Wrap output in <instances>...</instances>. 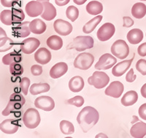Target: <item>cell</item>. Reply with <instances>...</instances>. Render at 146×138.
Returning a JSON list of instances; mask_svg holds the SVG:
<instances>
[{
    "label": "cell",
    "mask_w": 146,
    "mask_h": 138,
    "mask_svg": "<svg viewBox=\"0 0 146 138\" xmlns=\"http://www.w3.org/2000/svg\"><path fill=\"white\" fill-rule=\"evenodd\" d=\"M100 115L98 111L92 106H86L79 112L77 121L83 132H87L93 128L99 121Z\"/></svg>",
    "instance_id": "obj_1"
},
{
    "label": "cell",
    "mask_w": 146,
    "mask_h": 138,
    "mask_svg": "<svg viewBox=\"0 0 146 138\" xmlns=\"http://www.w3.org/2000/svg\"><path fill=\"white\" fill-rule=\"evenodd\" d=\"M26 100L24 97L19 93H13L10 96V101L7 106L2 111V114L4 116H7L11 113H16L24 105Z\"/></svg>",
    "instance_id": "obj_2"
},
{
    "label": "cell",
    "mask_w": 146,
    "mask_h": 138,
    "mask_svg": "<svg viewBox=\"0 0 146 138\" xmlns=\"http://www.w3.org/2000/svg\"><path fill=\"white\" fill-rule=\"evenodd\" d=\"M94 40L91 36H78L73 41L66 46V49H75L78 52H83L86 49L93 48Z\"/></svg>",
    "instance_id": "obj_3"
},
{
    "label": "cell",
    "mask_w": 146,
    "mask_h": 138,
    "mask_svg": "<svg viewBox=\"0 0 146 138\" xmlns=\"http://www.w3.org/2000/svg\"><path fill=\"white\" fill-rule=\"evenodd\" d=\"M23 122L28 129H35L40 123L39 112L34 108H29L25 112L23 116Z\"/></svg>",
    "instance_id": "obj_4"
},
{
    "label": "cell",
    "mask_w": 146,
    "mask_h": 138,
    "mask_svg": "<svg viewBox=\"0 0 146 138\" xmlns=\"http://www.w3.org/2000/svg\"><path fill=\"white\" fill-rule=\"evenodd\" d=\"M94 57L88 52L81 53L77 56L74 61V66L80 70H88L93 65Z\"/></svg>",
    "instance_id": "obj_5"
},
{
    "label": "cell",
    "mask_w": 146,
    "mask_h": 138,
    "mask_svg": "<svg viewBox=\"0 0 146 138\" xmlns=\"http://www.w3.org/2000/svg\"><path fill=\"white\" fill-rule=\"evenodd\" d=\"M110 77L105 72L95 71L93 75L88 79L89 85H92L97 89H102L108 85Z\"/></svg>",
    "instance_id": "obj_6"
},
{
    "label": "cell",
    "mask_w": 146,
    "mask_h": 138,
    "mask_svg": "<svg viewBox=\"0 0 146 138\" xmlns=\"http://www.w3.org/2000/svg\"><path fill=\"white\" fill-rule=\"evenodd\" d=\"M111 52L115 57L123 60L128 57L129 54V48L126 41L123 40H118L115 41L112 45Z\"/></svg>",
    "instance_id": "obj_7"
},
{
    "label": "cell",
    "mask_w": 146,
    "mask_h": 138,
    "mask_svg": "<svg viewBox=\"0 0 146 138\" xmlns=\"http://www.w3.org/2000/svg\"><path fill=\"white\" fill-rule=\"evenodd\" d=\"M117 63L116 58L114 55L110 54H104L100 57V60L95 65V68L96 70H108L112 68Z\"/></svg>",
    "instance_id": "obj_8"
},
{
    "label": "cell",
    "mask_w": 146,
    "mask_h": 138,
    "mask_svg": "<svg viewBox=\"0 0 146 138\" xmlns=\"http://www.w3.org/2000/svg\"><path fill=\"white\" fill-rule=\"evenodd\" d=\"M115 27L111 23H105L97 31V38L100 41H107L114 35Z\"/></svg>",
    "instance_id": "obj_9"
},
{
    "label": "cell",
    "mask_w": 146,
    "mask_h": 138,
    "mask_svg": "<svg viewBox=\"0 0 146 138\" xmlns=\"http://www.w3.org/2000/svg\"><path fill=\"white\" fill-rule=\"evenodd\" d=\"M35 105L36 108L44 111H51L55 107V102L52 98L47 96H42L36 98L35 101Z\"/></svg>",
    "instance_id": "obj_10"
},
{
    "label": "cell",
    "mask_w": 146,
    "mask_h": 138,
    "mask_svg": "<svg viewBox=\"0 0 146 138\" xmlns=\"http://www.w3.org/2000/svg\"><path fill=\"white\" fill-rule=\"evenodd\" d=\"M40 45V41L35 38H29L21 43V49L24 54L29 55L36 51Z\"/></svg>",
    "instance_id": "obj_11"
},
{
    "label": "cell",
    "mask_w": 146,
    "mask_h": 138,
    "mask_svg": "<svg viewBox=\"0 0 146 138\" xmlns=\"http://www.w3.org/2000/svg\"><path fill=\"white\" fill-rule=\"evenodd\" d=\"M21 127L19 120L13 119H7L2 121L0 124V129L5 134L13 135L18 131V128Z\"/></svg>",
    "instance_id": "obj_12"
},
{
    "label": "cell",
    "mask_w": 146,
    "mask_h": 138,
    "mask_svg": "<svg viewBox=\"0 0 146 138\" xmlns=\"http://www.w3.org/2000/svg\"><path fill=\"white\" fill-rule=\"evenodd\" d=\"M55 31L62 36L70 35L72 31V26L70 23L62 19H57L53 23Z\"/></svg>",
    "instance_id": "obj_13"
},
{
    "label": "cell",
    "mask_w": 146,
    "mask_h": 138,
    "mask_svg": "<svg viewBox=\"0 0 146 138\" xmlns=\"http://www.w3.org/2000/svg\"><path fill=\"white\" fill-rule=\"evenodd\" d=\"M123 90H124V87L123 84L118 81H115L110 84L109 86L105 90V93L108 96L118 98L122 95Z\"/></svg>",
    "instance_id": "obj_14"
},
{
    "label": "cell",
    "mask_w": 146,
    "mask_h": 138,
    "mask_svg": "<svg viewBox=\"0 0 146 138\" xmlns=\"http://www.w3.org/2000/svg\"><path fill=\"white\" fill-rule=\"evenodd\" d=\"M26 12L29 17H36L41 15L44 10L42 3L38 1H31L26 5Z\"/></svg>",
    "instance_id": "obj_15"
},
{
    "label": "cell",
    "mask_w": 146,
    "mask_h": 138,
    "mask_svg": "<svg viewBox=\"0 0 146 138\" xmlns=\"http://www.w3.org/2000/svg\"><path fill=\"white\" fill-rule=\"evenodd\" d=\"M51 53L46 48H39L35 54V60L41 65L48 63L51 60Z\"/></svg>",
    "instance_id": "obj_16"
},
{
    "label": "cell",
    "mask_w": 146,
    "mask_h": 138,
    "mask_svg": "<svg viewBox=\"0 0 146 138\" xmlns=\"http://www.w3.org/2000/svg\"><path fill=\"white\" fill-rule=\"evenodd\" d=\"M133 60H134V57L131 60H123V61L121 62V63L115 65L113 67V70H112V73H113V76H115V77H121L122 75L124 74L126 71L131 66Z\"/></svg>",
    "instance_id": "obj_17"
},
{
    "label": "cell",
    "mask_w": 146,
    "mask_h": 138,
    "mask_svg": "<svg viewBox=\"0 0 146 138\" xmlns=\"http://www.w3.org/2000/svg\"><path fill=\"white\" fill-rule=\"evenodd\" d=\"M68 71V66L66 63L61 62L53 65L50 71V76L53 79H58L64 76Z\"/></svg>",
    "instance_id": "obj_18"
},
{
    "label": "cell",
    "mask_w": 146,
    "mask_h": 138,
    "mask_svg": "<svg viewBox=\"0 0 146 138\" xmlns=\"http://www.w3.org/2000/svg\"><path fill=\"white\" fill-rule=\"evenodd\" d=\"M29 22H21L15 27L13 28L14 35L18 38H27L31 34V30L29 28Z\"/></svg>",
    "instance_id": "obj_19"
},
{
    "label": "cell",
    "mask_w": 146,
    "mask_h": 138,
    "mask_svg": "<svg viewBox=\"0 0 146 138\" xmlns=\"http://www.w3.org/2000/svg\"><path fill=\"white\" fill-rule=\"evenodd\" d=\"M13 46V40L7 36L6 32L3 29L0 28V52H7Z\"/></svg>",
    "instance_id": "obj_20"
},
{
    "label": "cell",
    "mask_w": 146,
    "mask_h": 138,
    "mask_svg": "<svg viewBox=\"0 0 146 138\" xmlns=\"http://www.w3.org/2000/svg\"><path fill=\"white\" fill-rule=\"evenodd\" d=\"M42 5H43L44 10L42 13L41 14V17L46 21L53 20L56 16V9L49 2H43Z\"/></svg>",
    "instance_id": "obj_21"
},
{
    "label": "cell",
    "mask_w": 146,
    "mask_h": 138,
    "mask_svg": "<svg viewBox=\"0 0 146 138\" xmlns=\"http://www.w3.org/2000/svg\"><path fill=\"white\" fill-rule=\"evenodd\" d=\"M130 134L133 137H144L146 135V123L143 122H137L134 124L130 129Z\"/></svg>",
    "instance_id": "obj_22"
},
{
    "label": "cell",
    "mask_w": 146,
    "mask_h": 138,
    "mask_svg": "<svg viewBox=\"0 0 146 138\" xmlns=\"http://www.w3.org/2000/svg\"><path fill=\"white\" fill-rule=\"evenodd\" d=\"M84 80L80 76L72 77L69 81V88L73 93H78L81 91L84 88Z\"/></svg>",
    "instance_id": "obj_23"
},
{
    "label": "cell",
    "mask_w": 146,
    "mask_h": 138,
    "mask_svg": "<svg viewBox=\"0 0 146 138\" xmlns=\"http://www.w3.org/2000/svg\"><path fill=\"white\" fill-rule=\"evenodd\" d=\"M29 28L32 33L36 34V35H40V34H42L45 32L46 24L41 19L36 18V19L30 22Z\"/></svg>",
    "instance_id": "obj_24"
},
{
    "label": "cell",
    "mask_w": 146,
    "mask_h": 138,
    "mask_svg": "<svg viewBox=\"0 0 146 138\" xmlns=\"http://www.w3.org/2000/svg\"><path fill=\"white\" fill-rule=\"evenodd\" d=\"M143 32L139 29H132L127 34V39L131 44L135 45L140 43L143 39Z\"/></svg>",
    "instance_id": "obj_25"
},
{
    "label": "cell",
    "mask_w": 146,
    "mask_h": 138,
    "mask_svg": "<svg viewBox=\"0 0 146 138\" xmlns=\"http://www.w3.org/2000/svg\"><path fill=\"white\" fill-rule=\"evenodd\" d=\"M138 100V94L135 90L128 91L121 98V104L125 106H131L135 104Z\"/></svg>",
    "instance_id": "obj_26"
},
{
    "label": "cell",
    "mask_w": 146,
    "mask_h": 138,
    "mask_svg": "<svg viewBox=\"0 0 146 138\" xmlns=\"http://www.w3.org/2000/svg\"><path fill=\"white\" fill-rule=\"evenodd\" d=\"M146 14V5L142 2L135 3L131 7V15L135 18H143Z\"/></svg>",
    "instance_id": "obj_27"
},
{
    "label": "cell",
    "mask_w": 146,
    "mask_h": 138,
    "mask_svg": "<svg viewBox=\"0 0 146 138\" xmlns=\"http://www.w3.org/2000/svg\"><path fill=\"white\" fill-rule=\"evenodd\" d=\"M102 15H96V17H94L91 20H90L89 22H87L83 27V32L86 34H89L93 32L96 27V26L102 22Z\"/></svg>",
    "instance_id": "obj_28"
},
{
    "label": "cell",
    "mask_w": 146,
    "mask_h": 138,
    "mask_svg": "<svg viewBox=\"0 0 146 138\" xmlns=\"http://www.w3.org/2000/svg\"><path fill=\"white\" fill-rule=\"evenodd\" d=\"M47 45L48 47H50L52 50H59L63 46V40L62 38L57 35H52L47 39Z\"/></svg>",
    "instance_id": "obj_29"
},
{
    "label": "cell",
    "mask_w": 146,
    "mask_h": 138,
    "mask_svg": "<svg viewBox=\"0 0 146 138\" xmlns=\"http://www.w3.org/2000/svg\"><path fill=\"white\" fill-rule=\"evenodd\" d=\"M50 87L48 83H35L30 87L29 92L32 95H38L40 93H46L50 90Z\"/></svg>",
    "instance_id": "obj_30"
},
{
    "label": "cell",
    "mask_w": 146,
    "mask_h": 138,
    "mask_svg": "<svg viewBox=\"0 0 146 138\" xmlns=\"http://www.w3.org/2000/svg\"><path fill=\"white\" fill-rule=\"evenodd\" d=\"M22 60V56L20 53L16 52H10L5 55L2 58V63L5 65H11L14 63H21Z\"/></svg>",
    "instance_id": "obj_31"
},
{
    "label": "cell",
    "mask_w": 146,
    "mask_h": 138,
    "mask_svg": "<svg viewBox=\"0 0 146 138\" xmlns=\"http://www.w3.org/2000/svg\"><path fill=\"white\" fill-rule=\"evenodd\" d=\"M86 10L91 15H99L102 12L103 5L101 2L97 1H91L87 5Z\"/></svg>",
    "instance_id": "obj_32"
},
{
    "label": "cell",
    "mask_w": 146,
    "mask_h": 138,
    "mask_svg": "<svg viewBox=\"0 0 146 138\" xmlns=\"http://www.w3.org/2000/svg\"><path fill=\"white\" fill-rule=\"evenodd\" d=\"M60 130L64 135H69L75 132V127L71 122L64 120L60 122Z\"/></svg>",
    "instance_id": "obj_33"
},
{
    "label": "cell",
    "mask_w": 146,
    "mask_h": 138,
    "mask_svg": "<svg viewBox=\"0 0 146 138\" xmlns=\"http://www.w3.org/2000/svg\"><path fill=\"white\" fill-rule=\"evenodd\" d=\"M0 19L4 24L10 26L13 24V12L12 10H5L1 12Z\"/></svg>",
    "instance_id": "obj_34"
},
{
    "label": "cell",
    "mask_w": 146,
    "mask_h": 138,
    "mask_svg": "<svg viewBox=\"0 0 146 138\" xmlns=\"http://www.w3.org/2000/svg\"><path fill=\"white\" fill-rule=\"evenodd\" d=\"M13 24L18 23H21L25 18V14L21 9L13 8Z\"/></svg>",
    "instance_id": "obj_35"
},
{
    "label": "cell",
    "mask_w": 146,
    "mask_h": 138,
    "mask_svg": "<svg viewBox=\"0 0 146 138\" xmlns=\"http://www.w3.org/2000/svg\"><path fill=\"white\" fill-rule=\"evenodd\" d=\"M66 17L72 22H75L79 15V10L75 6H69L66 10Z\"/></svg>",
    "instance_id": "obj_36"
},
{
    "label": "cell",
    "mask_w": 146,
    "mask_h": 138,
    "mask_svg": "<svg viewBox=\"0 0 146 138\" xmlns=\"http://www.w3.org/2000/svg\"><path fill=\"white\" fill-rule=\"evenodd\" d=\"M10 71L12 75L15 77H18L23 74V66L19 63H14L10 65Z\"/></svg>",
    "instance_id": "obj_37"
},
{
    "label": "cell",
    "mask_w": 146,
    "mask_h": 138,
    "mask_svg": "<svg viewBox=\"0 0 146 138\" xmlns=\"http://www.w3.org/2000/svg\"><path fill=\"white\" fill-rule=\"evenodd\" d=\"M84 102V98L83 97L80 96H76L67 100L66 103L67 104L74 105V106H77V107H80V106H82L83 105Z\"/></svg>",
    "instance_id": "obj_38"
},
{
    "label": "cell",
    "mask_w": 146,
    "mask_h": 138,
    "mask_svg": "<svg viewBox=\"0 0 146 138\" xmlns=\"http://www.w3.org/2000/svg\"><path fill=\"white\" fill-rule=\"evenodd\" d=\"M21 88L22 92L24 95L27 96L28 94L29 88L30 86V80L27 77H23L22 78L21 81Z\"/></svg>",
    "instance_id": "obj_39"
},
{
    "label": "cell",
    "mask_w": 146,
    "mask_h": 138,
    "mask_svg": "<svg viewBox=\"0 0 146 138\" xmlns=\"http://www.w3.org/2000/svg\"><path fill=\"white\" fill-rule=\"evenodd\" d=\"M136 68L142 75H146V60L143 59L138 60L136 63Z\"/></svg>",
    "instance_id": "obj_40"
},
{
    "label": "cell",
    "mask_w": 146,
    "mask_h": 138,
    "mask_svg": "<svg viewBox=\"0 0 146 138\" xmlns=\"http://www.w3.org/2000/svg\"><path fill=\"white\" fill-rule=\"evenodd\" d=\"M31 72L34 76H40L42 73V68L39 65H34L31 67Z\"/></svg>",
    "instance_id": "obj_41"
},
{
    "label": "cell",
    "mask_w": 146,
    "mask_h": 138,
    "mask_svg": "<svg viewBox=\"0 0 146 138\" xmlns=\"http://www.w3.org/2000/svg\"><path fill=\"white\" fill-rule=\"evenodd\" d=\"M20 0H1V4L4 7H12L15 6Z\"/></svg>",
    "instance_id": "obj_42"
},
{
    "label": "cell",
    "mask_w": 146,
    "mask_h": 138,
    "mask_svg": "<svg viewBox=\"0 0 146 138\" xmlns=\"http://www.w3.org/2000/svg\"><path fill=\"white\" fill-rule=\"evenodd\" d=\"M137 78V76L134 73L133 68H130L129 71L128 72L126 76V81L128 82H133Z\"/></svg>",
    "instance_id": "obj_43"
},
{
    "label": "cell",
    "mask_w": 146,
    "mask_h": 138,
    "mask_svg": "<svg viewBox=\"0 0 146 138\" xmlns=\"http://www.w3.org/2000/svg\"><path fill=\"white\" fill-rule=\"evenodd\" d=\"M123 27H126V28H128V27H131V26L134 25V21H133L130 17L123 16Z\"/></svg>",
    "instance_id": "obj_44"
},
{
    "label": "cell",
    "mask_w": 146,
    "mask_h": 138,
    "mask_svg": "<svg viewBox=\"0 0 146 138\" xmlns=\"http://www.w3.org/2000/svg\"><path fill=\"white\" fill-rule=\"evenodd\" d=\"M138 112H139V117L143 118V120H146V103L143 104L139 106Z\"/></svg>",
    "instance_id": "obj_45"
},
{
    "label": "cell",
    "mask_w": 146,
    "mask_h": 138,
    "mask_svg": "<svg viewBox=\"0 0 146 138\" xmlns=\"http://www.w3.org/2000/svg\"><path fill=\"white\" fill-rule=\"evenodd\" d=\"M138 55L141 57H145L146 56V43H143V44L139 45L137 48Z\"/></svg>",
    "instance_id": "obj_46"
},
{
    "label": "cell",
    "mask_w": 146,
    "mask_h": 138,
    "mask_svg": "<svg viewBox=\"0 0 146 138\" xmlns=\"http://www.w3.org/2000/svg\"><path fill=\"white\" fill-rule=\"evenodd\" d=\"M70 0H55V2L58 6H64L70 2Z\"/></svg>",
    "instance_id": "obj_47"
},
{
    "label": "cell",
    "mask_w": 146,
    "mask_h": 138,
    "mask_svg": "<svg viewBox=\"0 0 146 138\" xmlns=\"http://www.w3.org/2000/svg\"><path fill=\"white\" fill-rule=\"evenodd\" d=\"M140 92H141V95L143 96V98H146V83L143 85V86L142 87Z\"/></svg>",
    "instance_id": "obj_48"
},
{
    "label": "cell",
    "mask_w": 146,
    "mask_h": 138,
    "mask_svg": "<svg viewBox=\"0 0 146 138\" xmlns=\"http://www.w3.org/2000/svg\"><path fill=\"white\" fill-rule=\"evenodd\" d=\"M87 0H73V2H75L78 5H82L86 2Z\"/></svg>",
    "instance_id": "obj_49"
},
{
    "label": "cell",
    "mask_w": 146,
    "mask_h": 138,
    "mask_svg": "<svg viewBox=\"0 0 146 138\" xmlns=\"http://www.w3.org/2000/svg\"><path fill=\"white\" fill-rule=\"evenodd\" d=\"M36 1H38V2H41V3H43V2H49V0H36Z\"/></svg>",
    "instance_id": "obj_50"
},
{
    "label": "cell",
    "mask_w": 146,
    "mask_h": 138,
    "mask_svg": "<svg viewBox=\"0 0 146 138\" xmlns=\"http://www.w3.org/2000/svg\"><path fill=\"white\" fill-rule=\"evenodd\" d=\"M140 1H146V0H140Z\"/></svg>",
    "instance_id": "obj_51"
}]
</instances>
